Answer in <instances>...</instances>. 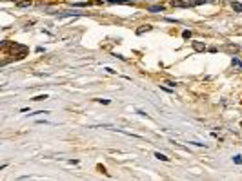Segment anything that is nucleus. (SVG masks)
I'll use <instances>...</instances> for the list:
<instances>
[{
    "label": "nucleus",
    "instance_id": "nucleus-1",
    "mask_svg": "<svg viewBox=\"0 0 242 181\" xmlns=\"http://www.w3.org/2000/svg\"><path fill=\"white\" fill-rule=\"evenodd\" d=\"M82 15H86V13L77 11V9H69V11H60L58 13V17H82Z\"/></svg>",
    "mask_w": 242,
    "mask_h": 181
},
{
    "label": "nucleus",
    "instance_id": "nucleus-2",
    "mask_svg": "<svg viewBox=\"0 0 242 181\" xmlns=\"http://www.w3.org/2000/svg\"><path fill=\"white\" fill-rule=\"evenodd\" d=\"M147 11H151V13H162V11H164V6H149Z\"/></svg>",
    "mask_w": 242,
    "mask_h": 181
},
{
    "label": "nucleus",
    "instance_id": "nucleus-3",
    "mask_svg": "<svg viewBox=\"0 0 242 181\" xmlns=\"http://www.w3.org/2000/svg\"><path fill=\"white\" fill-rule=\"evenodd\" d=\"M189 6H200V4H206V2H211V0H186Z\"/></svg>",
    "mask_w": 242,
    "mask_h": 181
},
{
    "label": "nucleus",
    "instance_id": "nucleus-4",
    "mask_svg": "<svg viewBox=\"0 0 242 181\" xmlns=\"http://www.w3.org/2000/svg\"><path fill=\"white\" fill-rule=\"evenodd\" d=\"M193 49L200 53V51H204V49H206V45H204V43H200V42H193Z\"/></svg>",
    "mask_w": 242,
    "mask_h": 181
},
{
    "label": "nucleus",
    "instance_id": "nucleus-5",
    "mask_svg": "<svg viewBox=\"0 0 242 181\" xmlns=\"http://www.w3.org/2000/svg\"><path fill=\"white\" fill-rule=\"evenodd\" d=\"M231 7H233V11L242 13V4H240V2H233V4H231Z\"/></svg>",
    "mask_w": 242,
    "mask_h": 181
},
{
    "label": "nucleus",
    "instance_id": "nucleus-6",
    "mask_svg": "<svg viewBox=\"0 0 242 181\" xmlns=\"http://www.w3.org/2000/svg\"><path fill=\"white\" fill-rule=\"evenodd\" d=\"M146 31H151V25H142L140 29H137V35H142V33H146Z\"/></svg>",
    "mask_w": 242,
    "mask_h": 181
},
{
    "label": "nucleus",
    "instance_id": "nucleus-7",
    "mask_svg": "<svg viewBox=\"0 0 242 181\" xmlns=\"http://www.w3.org/2000/svg\"><path fill=\"white\" fill-rule=\"evenodd\" d=\"M155 158H157V160H162V161H169V158L164 156V154H160V152H155Z\"/></svg>",
    "mask_w": 242,
    "mask_h": 181
},
{
    "label": "nucleus",
    "instance_id": "nucleus-8",
    "mask_svg": "<svg viewBox=\"0 0 242 181\" xmlns=\"http://www.w3.org/2000/svg\"><path fill=\"white\" fill-rule=\"evenodd\" d=\"M17 6H18V7H29V6H31V0H24V2H18Z\"/></svg>",
    "mask_w": 242,
    "mask_h": 181
},
{
    "label": "nucleus",
    "instance_id": "nucleus-9",
    "mask_svg": "<svg viewBox=\"0 0 242 181\" xmlns=\"http://www.w3.org/2000/svg\"><path fill=\"white\" fill-rule=\"evenodd\" d=\"M107 2H111V4H129L131 0H107Z\"/></svg>",
    "mask_w": 242,
    "mask_h": 181
},
{
    "label": "nucleus",
    "instance_id": "nucleus-10",
    "mask_svg": "<svg viewBox=\"0 0 242 181\" xmlns=\"http://www.w3.org/2000/svg\"><path fill=\"white\" fill-rule=\"evenodd\" d=\"M44 100H47V96H46V94H42V96H37V98H33V101H44Z\"/></svg>",
    "mask_w": 242,
    "mask_h": 181
},
{
    "label": "nucleus",
    "instance_id": "nucleus-11",
    "mask_svg": "<svg viewBox=\"0 0 242 181\" xmlns=\"http://www.w3.org/2000/svg\"><path fill=\"white\" fill-rule=\"evenodd\" d=\"M233 161H235L237 165H240V163H242V156H235V158H233Z\"/></svg>",
    "mask_w": 242,
    "mask_h": 181
},
{
    "label": "nucleus",
    "instance_id": "nucleus-12",
    "mask_svg": "<svg viewBox=\"0 0 242 181\" xmlns=\"http://www.w3.org/2000/svg\"><path fill=\"white\" fill-rule=\"evenodd\" d=\"M231 63H233V65H240V62H239V58H235V56L231 58Z\"/></svg>",
    "mask_w": 242,
    "mask_h": 181
},
{
    "label": "nucleus",
    "instance_id": "nucleus-13",
    "mask_svg": "<svg viewBox=\"0 0 242 181\" xmlns=\"http://www.w3.org/2000/svg\"><path fill=\"white\" fill-rule=\"evenodd\" d=\"M182 36H184V38H189V36H191V33H189V31H184V33H182Z\"/></svg>",
    "mask_w": 242,
    "mask_h": 181
},
{
    "label": "nucleus",
    "instance_id": "nucleus-14",
    "mask_svg": "<svg viewBox=\"0 0 242 181\" xmlns=\"http://www.w3.org/2000/svg\"><path fill=\"white\" fill-rule=\"evenodd\" d=\"M240 69H242V63H240Z\"/></svg>",
    "mask_w": 242,
    "mask_h": 181
}]
</instances>
